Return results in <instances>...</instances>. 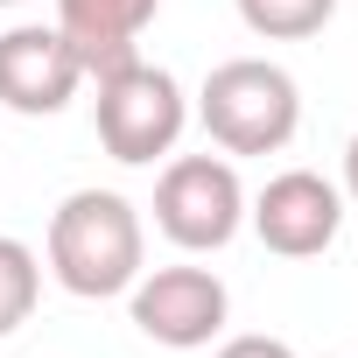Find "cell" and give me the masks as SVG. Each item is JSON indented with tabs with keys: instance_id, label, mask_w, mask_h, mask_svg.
<instances>
[{
	"instance_id": "6da1fadb",
	"label": "cell",
	"mask_w": 358,
	"mask_h": 358,
	"mask_svg": "<svg viewBox=\"0 0 358 358\" xmlns=\"http://www.w3.org/2000/svg\"><path fill=\"white\" fill-rule=\"evenodd\" d=\"M141 260H148L141 211L120 190H71L57 204V218H50V274L71 295H85V302L127 295L141 281Z\"/></svg>"
},
{
	"instance_id": "7a4b0ae2",
	"label": "cell",
	"mask_w": 358,
	"mask_h": 358,
	"mask_svg": "<svg viewBox=\"0 0 358 358\" xmlns=\"http://www.w3.org/2000/svg\"><path fill=\"white\" fill-rule=\"evenodd\" d=\"M197 120L225 155H281L302 127V92L281 64L267 57H232L204 78Z\"/></svg>"
},
{
	"instance_id": "3957f363",
	"label": "cell",
	"mask_w": 358,
	"mask_h": 358,
	"mask_svg": "<svg viewBox=\"0 0 358 358\" xmlns=\"http://www.w3.org/2000/svg\"><path fill=\"white\" fill-rule=\"evenodd\" d=\"M183 120H190L183 85H176L162 64L134 57V64L99 78V141L127 169H148L155 155H169L176 141H183Z\"/></svg>"
},
{
	"instance_id": "277c9868",
	"label": "cell",
	"mask_w": 358,
	"mask_h": 358,
	"mask_svg": "<svg viewBox=\"0 0 358 358\" xmlns=\"http://www.w3.org/2000/svg\"><path fill=\"white\" fill-rule=\"evenodd\" d=\"M155 225L183 253H218L246 225V190L225 155H176L155 183Z\"/></svg>"
},
{
	"instance_id": "5b68a950",
	"label": "cell",
	"mask_w": 358,
	"mask_h": 358,
	"mask_svg": "<svg viewBox=\"0 0 358 358\" xmlns=\"http://www.w3.org/2000/svg\"><path fill=\"white\" fill-rule=\"evenodd\" d=\"M127 295H134L141 337H155L169 351H204L225 330V309H232V295L211 267H155V274L141 267V281Z\"/></svg>"
},
{
	"instance_id": "8992f818",
	"label": "cell",
	"mask_w": 358,
	"mask_h": 358,
	"mask_svg": "<svg viewBox=\"0 0 358 358\" xmlns=\"http://www.w3.org/2000/svg\"><path fill=\"white\" fill-rule=\"evenodd\" d=\"M246 218H253V232H260L267 253H281V260H316V253L337 239V225H344V190L323 183L316 169H281V176H267V190L253 197Z\"/></svg>"
},
{
	"instance_id": "52a82bcc",
	"label": "cell",
	"mask_w": 358,
	"mask_h": 358,
	"mask_svg": "<svg viewBox=\"0 0 358 358\" xmlns=\"http://www.w3.org/2000/svg\"><path fill=\"white\" fill-rule=\"evenodd\" d=\"M85 85V64L78 50L64 43V29H43V22H22L0 36V106L22 113V120H50L78 99Z\"/></svg>"
},
{
	"instance_id": "ba28073f",
	"label": "cell",
	"mask_w": 358,
	"mask_h": 358,
	"mask_svg": "<svg viewBox=\"0 0 358 358\" xmlns=\"http://www.w3.org/2000/svg\"><path fill=\"white\" fill-rule=\"evenodd\" d=\"M155 8L162 0H57V29L78 50L85 78H106V71L141 57V36H148Z\"/></svg>"
},
{
	"instance_id": "9c48e42d",
	"label": "cell",
	"mask_w": 358,
	"mask_h": 358,
	"mask_svg": "<svg viewBox=\"0 0 358 358\" xmlns=\"http://www.w3.org/2000/svg\"><path fill=\"white\" fill-rule=\"evenodd\" d=\"M36 295H43V260L0 232V337H15L36 316Z\"/></svg>"
},
{
	"instance_id": "30bf717a",
	"label": "cell",
	"mask_w": 358,
	"mask_h": 358,
	"mask_svg": "<svg viewBox=\"0 0 358 358\" xmlns=\"http://www.w3.org/2000/svg\"><path fill=\"white\" fill-rule=\"evenodd\" d=\"M337 15V0H239V22L267 43H302Z\"/></svg>"
},
{
	"instance_id": "8fae6325",
	"label": "cell",
	"mask_w": 358,
	"mask_h": 358,
	"mask_svg": "<svg viewBox=\"0 0 358 358\" xmlns=\"http://www.w3.org/2000/svg\"><path fill=\"white\" fill-rule=\"evenodd\" d=\"M211 358H295V344H281V337H232Z\"/></svg>"
},
{
	"instance_id": "7c38bea8",
	"label": "cell",
	"mask_w": 358,
	"mask_h": 358,
	"mask_svg": "<svg viewBox=\"0 0 358 358\" xmlns=\"http://www.w3.org/2000/svg\"><path fill=\"white\" fill-rule=\"evenodd\" d=\"M344 197L358 204V134H351V148H344Z\"/></svg>"
},
{
	"instance_id": "4fadbf2b",
	"label": "cell",
	"mask_w": 358,
	"mask_h": 358,
	"mask_svg": "<svg viewBox=\"0 0 358 358\" xmlns=\"http://www.w3.org/2000/svg\"><path fill=\"white\" fill-rule=\"evenodd\" d=\"M0 8H22V0H0Z\"/></svg>"
}]
</instances>
